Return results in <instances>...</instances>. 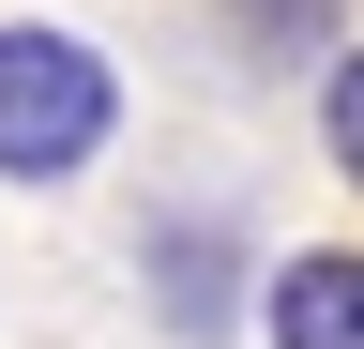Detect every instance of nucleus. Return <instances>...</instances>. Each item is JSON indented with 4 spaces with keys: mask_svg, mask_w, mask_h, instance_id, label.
Instances as JSON below:
<instances>
[{
    "mask_svg": "<svg viewBox=\"0 0 364 349\" xmlns=\"http://www.w3.org/2000/svg\"><path fill=\"white\" fill-rule=\"evenodd\" d=\"M122 122V76L76 31H0V183H76Z\"/></svg>",
    "mask_w": 364,
    "mask_h": 349,
    "instance_id": "1",
    "label": "nucleus"
},
{
    "mask_svg": "<svg viewBox=\"0 0 364 349\" xmlns=\"http://www.w3.org/2000/svg\"><path fill=\"white\" fill-rule=\"evenodd\" d=\"M258 319H273V349H364V258H349V243H304V258H273Z\"/></svg>",
    "mask_w": 364,
    "mask_h": 349,
    "instance_id": "2",
    "label": "nucleus"
},
{
    "mask_svg": "<svg viewBox=\"0 0 364 349\" xmlns=\"http://www.w3.org/2000/svg\"><path fill=\"white\" fill-rule=\"evenodd\" d=\"M318 152H334L349 183H364V46H349L334 76H318Z\"/></svg>",
    "mask_w": 364,
    "mask_h": 349,
    "instance_id": "3",
    "label": "nucleus"
}]
</instances>
